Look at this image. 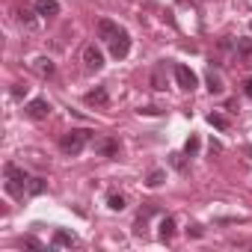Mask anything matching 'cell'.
<instances>
[{
    "instance_id": "obj_1",
    "label": "cell",
    "mask_w": 252,
    "mask_h": 252,
    "mask_svg": "<svg viewBox=\"0 0 252 252\" xmlns=\"http://www.w3.org/2000/svg\"><path fill=\"white\" fill-rule=\"evenodd\" d=\"M3 175H6V193H9L12 199H24L27 184H30V175H27L21 166H15V163H6V166H3Z\"/></svg>"
},
{
    "instance_id": "obj_2",
    "label": "cell",
    "mask_w": 252,
    "mask_h": 252,
    "mask_svg": "<svg viewBox=\"0 0 252 252\" xmlns=\"http://www.w3.org/2000/svg\"><path fill=\"white\" fill-rule=\"evenodd\" d=\"M89 137H92V131H86V128H77V131H68V134H63V137H60V149H63L65 155H71V158H77V155L83 152V146L89 143Z\"/></svg>"
},
{
    "instance_id": "obj_3",
    "label": "cell",
    "mask_w": 252,
    "mask_h": 252,
    "mask_svg": "<svg viewBox=\"0 0 252 252\" xmlns=\"http://www.w3.org/2000/svg\"><path fill=\"white\" fill-rule=\"evenodd\" d=\"M110 54H113V60H125L131 54V36H128V30H119L116 33V39L110 42Z\"/></svg>"
},
{
    "instance_id": "obj_4",
    "label": "cell",
    "mask_w": 252,
    "mask_h": 252,
    "mask_svg": "<svg viewBox=\"0 0 252 252\" xmlns=\"http://www.w3.org/2000/svg\"><path fill=\"white\" fill-rule=\"evenodd\" d=\"M83 68L86 71H101L104 68V54L95 45H86L83 48Z\"/></svg>"
},
{
    "instance_id": "obj_5",
    "label": "cell",
    "mask_w": 252,
    "mask_h": 252,
    "mask_svg": "<svg viewBox=\"0 0 252 252\" xmlns=\"http://www.w3.org/2000/svg\"><path fill=\"white\" fill-rule=\"evenodd\" d=\"M175 80H178V86H181V89H187V92H193V89H196V83H199L196 71H193V68H187V65H175Z\"/></svg>"
},
{
    "instance_id": "obj_6",
    "label": "cell",
    "mask_w": 252,
    "mask_h": 252,
    "mask_svg": "<svg viewBox=\"0 0 252 252\" xmlns=\"http://www.w3.org/2000/svg\"><path fill=\"white\" fill-rule=\"evenodd\" d=\"M24 113H27L30 119H36V122H42V119H48V116H51V104H48L45 98H33V101L24 107Z\"/></svg>"
},
{
    "instance_id": "obj_7",
    "label": "cell",
    "mask_w": 252,
    "mask_h": 252,
    "mask_svg": "<svg viewBox=\"0 0 252 252\" xmlns=\"http://www.w3.org/2000/svg\"><path fill=\"white\" fill-rule=\"evenodd\" d=\"M95 155H101V158H116V155H119V143H116L113 137H101V140H95Z\"/></svg>"
},
{
    "instance_id": "obj_8",
    "label": "cell",
    "mask_w": 252,
    "mask_h": 252,
    "mask_svg": "<svg viewBox=\"0 0 252 252\" xmlns=\"http://www.w3.org/2000/svg\"><path fill=\"white\" fill-rule=\"evenodd\" d=\"M51 246H54V249H71V246H77V237H74L71 231H65V228H57Z\"/></svg>"
},
{
    "instance_id": "obj_9",
    "label": "cell",
    "mask_w": 252,
    "mask_h": 252,
    "mask_svg": "<svg viewBox=\"0 0 252 252\" xmlns=\"http://www.w3.org/2000/svg\"><path fill=\"white\" fill-rule=\"evenodd\" d=\"M119 30H122V27H119L116 21H110V18H101V21H98V39H104L107 45L116 39V33H119Z\"/></svg>"
},
{
    "instance_id": "obj_10",
    "label": "cell",
    "mask_w": 252,
    "mask_h": 252,
    "mask_svg": "<svg viewBox=\"0 0 252 252\" xmlns=\"http://www.w3.org/2000/svg\"><path fill=\"white\" fill-rule=\"evenodd\" d=\"M86 104H89V107H107V104H110L107 89H104V86H95L92 92H86Z\"/></svg>"
},
{
    "instance_id": "obj_11",
    "label": "cell",
    "mask_w": 252,
    "mask_h": 252,
    "mask_svg": "<svg viewBox=\"0 0 252 252\" xmlns=\"http://www.w3.org/2000/svg\"><path fill=\"white\" fill-rule=\"evenodd\" d=\"M42 18H54V15H60V3L57 0H36V6H33Z\"/></svg>"
},
{
    "instance_id": "obj_12",
    "label": "cell",
    "mask_w": 252,
    "mask_h": 252,
    "mask_svg": "<svg viewBox=\"0 0 252 252\" xmlns=\"http://www.w3.org/2000/svg\"><path fill=\"white\" fill-rule=\"evenodd\" d=\"M152 86H155L158 92L166 89V63H158V65H155V71H152Z\"/></svg>"
},
{
    "instance_id": "obj_13",
    "label": "cell",
    "mask_w": 252,
    "mask_h": 252,
    "mask_svg": "<svg viewBox=\"0 0 252 252\" xmlns=\"http://www.w3.org/2000/svg\"><path fill=\"white\" fill-rule=\"evenodd\" d=\"M158 228H160V231H158V237H160L163 243H169V240L175 237V220H172V217H163Z\"/></svg>"
},
{
    "instance_id": "obj_14",
    "label": "cell",
    "mask_w": 252,
    "mask_h": 252,
    "mask_svg": "<svg viewBox=\"0 0 252 252\" xmlns=\"http://www.w3.org/2000/svg\"><path fill=\"white\" fill-rule=\"evenodd\" d=\"M205 83H208V92H211V95H222V92H225V83H222V77H220L217 71H208Z\"/></svg>"
},
{
    "instance_id": "obj_15",
    "label": "cell",
    "mask_w": 252,
    "mask_h": 252,
    "mask_svg": "<svg viewBox=\"0 0 252 252\" xmlns=\"http://www.w3.org/2000/svg\"><path fill=\"white\" fill-rule=\"evenodd\" d=\"M36 15H39L36 9H33V12H30V9H21V12H18V21H21L27 30H36Z\"/></svg>"
},
{
    "instance_id": "obj_16",
    "label": "cell",
    "mask_w": 252,
    "mask_h": 252,
    "mask_svg": "<svg viewBox=\"0 0 252 252\" xmlns=\"http://www.w3.org/2000/svg\"><path fill=\"white\" fill-rule=\"evenodd\" d=\"M36 71H39L42 77H51V74L57 71V65H54L51 60H45V57H42V60H36Z\"/></svg>"
},
{
    "instance_id": "obj_17",
    "label": "cell",
    "mask_w": 252,
    "mask_h": 252,
    "mask_svg": "<svg viewBox=\"0 0 252 252\" xmlns=\"http://www.w3.org/2000/svg\"><path fill=\"white\" fill-rule=\"evenodd\" d=\"M45 187H48V181H45V178H30L27 193H30V196H42V193H45Z\"/></svg>"
},
{
    "instance_id": "obj_18",
    "label": "cell",
    "mask_w": 252,
    "mask_h": 252,
    "mask_svg": "<svg viewBox=\"0 0 252 252\" xmlns=\"http://www.w3.org/2000/svg\"><path fill=\"white\" fill-rule=\"evenodd\" d=\"M199 149H202V143H199V137H196V134H190V140L184 143V155H190V158H196V155H199Z\"/></svg>"
},
{
    "instance_id": "obj_19",
    "label": "cell",
    "mask_w": 252,
    "mask_h": 252,
    "mask_svg": "<svg viewBox=\"0 0 252 252\" xmlns=\"http://www.w3.org/2000/svg\"><path fill=\"white\" fill-rule=\"evenodd\" d=\"M208 122L214 125L217 131H228V119H225L222 113H211V116H208Z\"/></svg>"
},
{
    "instance_id": "obj_20",
    "label": "cell",
    "mask_w": 252,
    "mask_h": 252,
    "mask_svg": "<svg viewBox=\"0 0 252 252\" xmlns=\"http://www.w3.org/2000/svg\"><path fill=\"white\" fill-rule=\"evenodd\" d=\"M107 208H110V211H125V196H122V193H113V196L107 199Z\"/></svg>"
},
{
    "instance_id": "obj_21",
    "label": "cell",
    "mask_w": 252,
    "mask_h": 252,
    "mask_svg": "<svg viewBox=\"0 0 252 252\" xmlns=\"http://www.w3.org/2000/svg\"><path fill=\"white\" fill-rule=\"evenodd\" d=\"M237 54H240V57H252V39H249V36L237 39Z\"/></svg>"
},
{
    "instance_id": "obj_22",
    "label": "cell",
    "mask_w": 252,
    "mask_h": 252,
    "mask_svg": "<svg viewBox=\"0 0 252 252\" xmlns=\"http://www.w3.org/2000/svg\"><path fill=\"white\" fill-rule=\"evenodd\" d=\"M163 181H166V172H163V169H155V172L149 175V181H146V184H149V187H160Z\"/></svg>"
},
{
    "instance_id": "obj_23",
    "label": "cell",
    "mask_w": 252,
    "mask_h": 252,
    "mask_svg": "<svg viewBox=\"0 0 252 252\" xmlns=\"http://www.w3.org/2000/svg\"><path fill=\"white\" fill-rule=\"evenodd\" d=\"M172 166H175L178 172H184V169H187V163H184V158H181V155H172Z\"/></svg>"
},
{
    "instance_id": "obj_24",
    "label": "cell",
    "mask_w": 252,
    "mask_h": 252,
    "mask_svg": "<svg viewBox=\"0 0 252 252\" xmlns=\"http://www.w3.org/2000/svg\"><path fill=\"white\" fill-rule=\"evenodd\" d=\"M21 246H30V249H42V243L36 237H21Z\"/></svg>"
},
{
    "instance_id": "obj_25",
    "label": "cell",
    "mask_w": 252,
    "mask_h": 252,
    "mask_svg": "<svg viewBox=\"0 0 252 252\" xmlns=\"http://www.w3.org/2000/svg\"><path fill=\"white\" fill-rule=\"evenodd\" d=\"M12 95H15V98H24V95H27V86H24V83H15V86H12Z\"/></svg>"
},
{
    "instance_id": "obj_26",
    "label": "cell",
    "mask_w": 252,
    "mask_h": 252,
    "mask_svg": "<svg viewBox=\"0 0 252 252\" xmlns=\"http://www.w3.org/2000/svg\"><path fill=\"white\" fill-rule=\"evenodd\" d=\"M243 92H246V98H252V77L243 80Z\"/></svg>"
},
{
    "instance_id": "obj_27",
    "label": "cell",
    "mask_w": 252,
    "mask_h": 252,
    "mask_svg": "<svg viewBox=\"0 0 252 252\" xmlns=\"http://www.w3.org/2000/svg\"><path fill=\"white\" fill-rule=\"evenodd\" d=\"M140 113H146V116H158L160 110H158V107H146V110H140Z\"/></svg>"
},
{
    "instance_id": "obj_28",
    "label": "cell",
    "mask_w": 252,
    "mask_h": 252,
    "mask_svg": "<svg viewBox=\"0 0 252 252\" xmlns=\"http://www.w3.org/2000/svg\"><path fill=\"white\" fill-rule=\"evenodd\" d=\"M249 27H252V21H249Z\"/></svg>"
}]
</instances>
